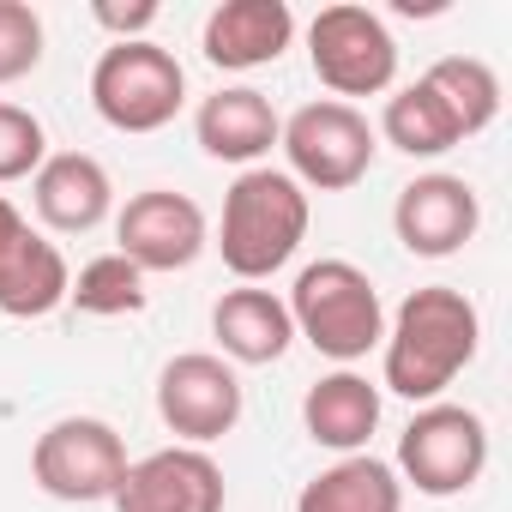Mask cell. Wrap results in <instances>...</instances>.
Returning <instances> with one entry per match:
<instances>
[{
    "label": "cell",
    "mask_w": 512,
    "mask_h": 512,
    "mask_svg": "<svg viewBox=\"0 0 512 512\" xmlns=\"http://www.w3.org/2000/svg\"><path fill=\"white\" fill-rule=\"evenodd\" d=\"M296 43V13L290 0H223L211 7L199 49L211 67L223 73H253V67H272L284 49Z\"/></svg>",
    "instance_id": "14"
},
{
    "label": "cell",
    "mask_w": 512,
    "mask_h": 512,
    "mask_svg": "<svg viewBox=\"0 0 512 512\" xmlns=\"http://www.w3.org/2000/svg\"><path fill=\"white\" fill-rule=\"evenodd\" d=\"M422 79H428L434 97L452 109V121H458L464 139H476V133L494 127V115H500V79H494L488 61H476V55H446V61H434Z\"/></svg>",
    "instance_id": "21"
},
{
    "label": "cell",
    "mask_w": 512,
    "mask_h": 512,
    "mask_svg": "<svg viewBox=\"0 0 512 512\" xmlns=\"http://www.w3.org/2000/svg\"><path fill=\"white\" fill-rule=\"evenodd\" d=\"M278 133H284V121H278L272 97L253 91V85H223L193 115L199 151L217 157V163H241V169H260V157H272Z\"/></svg>",
    "instance_id": "15"
},
{
    "label": "cell",
    "mask_w": 512,
    "mask_h": 512,
    "mask_svg": "<svg viewBox=\"0 0 512 512\" xmlns=\"http://www.w3.org/2000/svg\"><path fill=\"white\" fill-rule=\"evenodd\" d=\"M43 67V19L25 0H0V85H19Z\"/></svg>",
    "instance_id": "24"
},
{
    "label": "cell",
    "mask_w": 512,
    "mask_h": 512,
    "mask_svg": "<svg viewBox=\"0 0 512 512\" xmlns=\"http://www.w3.org/2000/svg\"><path fill=\"white\" fill-rule=\"evenodd\" d=\"M67 284H73L67 253L0 193V314L49 320L55 308H67Z\"/></svg>",
    "instance_id": "11"
},
{
    "label": "cell",
    "mask_w": 512,
    "mask_h": 512,
    "mask_svg": "<svg viewBox=\"0 0 512 512\" xmlns=\"http://www.w3.org/2000/svg\"><path fill=\"white\" fill-rule=\"evenodd\" d=\"M31 205L55 235H91L115 211V181L91 151H49L31 175Z\"/></svg>",
    "instance_id": "16"
},
{
    "label": "cell",
    "mask_w": 512,
    "mask_h": 512,
    "mask_svg": "<svg viewBox=\"0 0 512 512\" xmlns=\"http://www.w3.org/2000/svg\"><path fill=\"white\" fill-rule=\"evenodd\" d=\"M67 302L91 320H121V314H145L151 290H145V272L121 253H97V260L79 266V278L67 284Z\"/></svg>",
    "instance_id": "22"
},
{
    "label": "cell",
    "mask_w": 512,
    "mask_h": 512,
    "mask_svg": "<svg viewBox=\"0 0 512 512\" xmlns=\"http://www.w3.org/2000/svg\"><path fill=\"white\" fill-rule=\"evenodd\" d=\"M284 308H290L296 338H308L320 356H332L344 368L362 362L368 350H380V338H386L380 290L350 260H314V266H302Z\"/></svg>",
    "instance_id": "3"
},
{
    "label": "cell",
    "mask_w": 512,
    "mask_h": 512,
    "mask_svg": "<svg viewBox=\"0 0 512 512\" xmlns=\"http://www.w3.org/2000/svg\"><path fill=\"white\" fill-rule=\"evenodd\" d=\"M308 61L314 79L332 91V103L350 97H386L398 79V43L386 31L380 13L356 7V0H338V7H320L308 25Z\"/></svg>",
    "instance_id": "7"
},
{
    "label": "cell",
    "mask_w": 512,
    "mask_h": 512,
    "mask_svg": "<svg viewBox=\"0 0 512 512\" xmlns=\"http://www.w3.org/2000/svg\"><path fill=\"white\" fill-rule=\"evenodd\" d=\"M398 482L428 494V500H452L470 494L488 470V422L464 404H422L410 416V428L398 434Z\"/></svg>",
    "instance_id": "6"
},
{
    "label": "cell",
    "mask_w": 512,
    "mask_h": 512,
    "mask_svg": "<svg viewBox=\"0 0 512 512\" xmlns=\"http://www.w3.org/2000/svg\"><path fill=\"white\" fill-rule=\"evenodd\" d=\"M187 103V73L163 43H109L91 67V109L115 133H163Z\"/></svg>",
    "instance_id": "4"
},
{
    "label": "cell",
    "mask_w": 512,
    "mask_h": 512,
    "mask_svg": "<svg viewBox=\"0 0 512 512\" xmlns=\"http://www.w3.org/2000/svg\"><path fill=\"white\" fill-rule=\"evenodd\" d=\"M127 440L115 434V422L103 416H61L37 434L31 446V482L49 500L67 506H91V500H115L121 476H127Z\"/></svg>",
    "instance_id": "8"
},
{
    "label": "cell",
    "mask_w": 512,
    "mask_h": 512,
    "mask_svg": "<svg viewBox=\"0 0 512 512\" xmlns=\"http://www.w3.org/2000/svg\"><path fill=\"white\" fill-rule=\"evenodd\" d=\"M392 229L404 241V253L416 260H452L464 253L482 229V199L464 175H416L398 187V205H392Z\"/></svg>",
    "instance_id": "12"
},
{
    "label": "cell",
    "mask_w": 512,
    "mask_h": 512,
    "mask_svg": "<svg viewBox=\"0 0 512 512\" xmlns=\"http://www.w3.org/2000/svg\"><path fill=\"white\" fill-rule=\"evenodd\" d=\"M482 350V314L452 284H422L398 302L380 338V386L410 404H440V392L476 362Z\"/></svg>",
    "instance_id": "1"
},
{
    "label": "cell",
    "mask_w": 512,
    "mask_h": 512,
    "mask_svg": "<svg viewBox=\"0 0 512 512\" xmlns=\"http://www.w3.org/2000/svg\"><path fill=\"white\" fill-rule=\"evenodd\" d=\"M296 512H404V482L386 458L350 452V458L326 464L314 482H302Z\"/></svg>",
    "instance_id": "19"
},
{
    "label": "cell",
    "mask_w": 512,
    "mask_h": 512,
    "mask_svg": "<svg viewBox=\"0 0 512 512\" xmlns=\"http://www.w3.org/2000/svg\"><path fill=\"white\" fill-rule=\"evenodd\" d=\"M49 157V133L31 109L19 103H0V187H13V181H31Z\"/></svg>",
    "instance_id": "23"
},
{
    "label": "cell",
    "mask_w": 512,
    "mask_h": 512,
    "mask_svg": "<svg viewBox=\"0 0 512 512\" xmlns=\"http://www.w3.org/2000/svg\"><path fill=\"white\" fill-rule=\"evenodd\" d=\"M278 145H284V157H290L284 175H290L302 193H350V187L374 169V151H380L368 115H362L356 103H332V97L302 103V109L284 121Z\"/></svg>",
    "instance_id": "5"
},
{
    "label": "cell",
    "mask_w": 512,
    "mask_h": 512,
    "mask_svg": "<svg viewBox=\"0 0 512 512\" xmlns=\"http://www.w3.org/2000/svg\"><path fill=\"white\" fill-rule=\"evenodd\" d=\"M205 247H211V223L175 187H145L115 217V253L133 260L145 278L151 272H187Z\"/></svg>",
    "instance_id": "10"
},
{
    "label": "cell",
    "mask_w": 512,
    "mask_h": 512,
    "mask_svg": "<svg viewBox=\"0 0 512 512\" xmlns=\"http://www.w3.org/2000/svg\"><path fill=\"white\" fill-rule=\"evenodd\" d=\"M374 139L398 145L404 157H446L452 145H464L452 109L434 97L428 79H410V85H398V91L386 97V109H380V133H374Z\"/></svg>",
    "instance_id": "20"
},
{
    "label": "cell",
    "mask_w": 512,
    "mask_h": 512,
    "mask_svg": "<svg viewBox=\"0 0 512 512\" xmlns=\"http://www.w3.org/2000/svg\"><path fill=\"white\" fill-rule=\"evenodd\" d=\"M91 19L115 37V43H145V31L157 25V7L151 0H133V7H115V0H97L91 7Z\"/></svg>",
    "instance_id": "25"
},
{
    "label": "cell",
    "mask_w": 512,
    "mask_h": 512,
    "mask_svg": "<svg viewBox=\"0 0 512 512\" xmlns=\"http://www.w3.org/2000/svg\"><path fill=\"white\" fill-rule=\"evenodd\" d=\"M223 464L205 446H163L127 464L115 488V512H223Z\"/></svg>",
    "instance_id": "13"
},
{
    "label": "cell",
    "mask_w": 512,
    "mask_h": 512,
    "mask_svg": "<svg viewBox=\"0 0 512 512\" xmlns=\"http://www.w3.org/2000/svg\"><path fill=\"white\" fill-rule=\"evenodd\" d=\"M308 193L260 163V169H241L223 193V223H217V253H223V266L241 278V284H260L272 272H284L296 260V247L308 241Z\"/></svg>",
    "instance_id": "2"
},
{
    "label": "cell",
    "mask_w": 512,
    "mask_h": 512,
    "mask_svg": "<svg viewBox=\"0 0 512 512\" xmlns=\"http://www.w3.org/2000/svg\"><path fill=\"white\" fill-rule=\"evenodd\" d=\"M241 374L211 356V350H187L169 356L157 374V416L181 446H211L241 422Z\"/></svg>",
    "instance_id": "9"
},
{
    "label": "cell",
    "mask_w": 512,
    "mask_h": 512,
    "mask_svg": "<svg viewBox=\"0 0 512 512\" xmlns=\"http://www.w3.org/2000/svg\"><path fill=\"white\" fill-rule=\"evenodd\" d=\"M211 338L223 350L229 368H272L290 356L296 344V326H290V308L284 296L260 290V284H241V290H223L217 308H211Z\"/></svg>",
    "instance_id": "17"
},
{
    "label": "cell",
    "mask_w": 512,
    "mask_h": 512,
    "mask_svg": "<svg viewBox=\"0 0 512 512\" xmlns=\"http://www.w3.org/2000/svg\"><path fill=\"white\" fill-rule=\"evenodd\" d=\"M302 428L314 446L350 458V452H368L374 428H380V386L356 368H338V374H320L302 398Z\"/></svg>",
    "instance_id": "18"
}]
</instances>
